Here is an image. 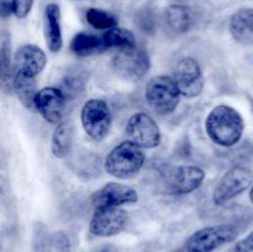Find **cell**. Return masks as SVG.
Listing matches in <instances>:
<instances>
[{
  "label": "cell",
  "mask_w": 253,
  "mask_h": 252,
  "mask_svg": "<svg viewBox=\"0 0 253 252\" xmlns=\"http://www.w3.org/2000/svg\"><path fill=\"white\" fill-rule=\"evenodd\" d=\"M165 20L167 26L175 34H185L193 27V15L188 6L180 4L170 5L166 9Z\"/></svg>",
  "instance_id": "obj_20"
},
{
  "label": "cell",
  "mask_w": 253,
  "mask_h": 252,
  "mask_svg": "<svg viewBox=\"0 0 253 252\" xmlns=\"http://www.w3.org/2000/svg\"><path fill=\"white\" fill-rule=\"evenodd\" d=\"M207 173L198 166H179L168 177V192L174 195L194 193L204 183Z\"/></svg>",
  "instance_id": "obj_13"
},
{
  "label": "cell",
  "mask_w": 253,
  "mask_h": 252,
  "mask_svg": "<svg viewBox=\"0 0 253 252\" xmlns=\"http://www.w3.org/2000/svg\"><path fill=\"white\" fill-rule=\"evenodd\" d=\"M145 162L146 155L143 148L131 140H125L106 155L104 168L111 177L128 179L142 169Z\"/></svg>",
  "instance_id": "obj_2"
},
{
  "label": "cell",
  "mask_w": 253,
  "mask_h": 252,
  "mask_svg": "<svg viewBox=\"0 0 253 252\" xmlns=\"http://www.w3.org/2000/svg\"><path fill=\"white\" fill-rule=\"evenodd\" d=\"M180 91L173 77L161 74L148 81L145 88V98L148 105L160 115H170L177 110L180 101Z\"/></svg>",
  "instance_id": "obj_3"
},
{
  "label": "cell",
  "mask_w": 253,
  "mask_h": 252,
  "mask_svg": "<svg viewBox=\"0 0 253 252\" xmlns=\"http://www.w3.org/2000/svg\"><path fill=\"white\" fill-rule=\"evenodd\" d=\"M85 19L91 27L96 30H110L118 26V19L115 15L105 10L90 7L86 10Z\"/></svg>",
  "instance_id": "obj_23"
},
{
  "label": "cell",
  "mask_w": 253,
  "mask_h": 252,
  "mask_svg": "<svg viewBox=\"0 0 253 252\" xmlns=\"http://www.w3.org/2000/svg\"><path fill=\"white\" fill-rule=\"evenodd\" d=\"M86 82H88V73L82 68L69 69L62 79V84L59 88L64 93L68 100L78 98L85 90Z\"/></svg>",
  "instance_id": "obj_21"
},
{
  "label": "cell",
  "mask_w": 253,
  "mask_h": 252,
  "mask_svg": "<svg viewBox=\"0 0 253 252\" xmlns=\"http://www.w3.org/2000/svg\"><path fill=\"white\" fill-rule=\"evenodd\" d=\"M36 86V77L27 76L24 73H14L11 83L12 90L16 94L20 103L31 111L36 110L35 109V98L39 93Z\"/></svg>",
  "instance_id": "obj_19"
},
{
  "label": "cell",
  "mask_w": 253,
  "mask_h": 252,
  "mask_svg": "<svg viewBox=\"0 0 253 252\" xmlns=\"http://www.w3.org/2000/svg\"><path fill=\"white\" fill-rule=\"evenodd\" d=\"M74 141V126L63 120L54 127L51 138V152L56 158H66L71 153Z\"/></svg>",
  "instance_id": "obj_18"
},
{
  "label": "cell",
  "mask_w": 253,
  "mask_h": 252,
  "mask_svg": "<svg viewBox=\"0 0 253 252\" xmlns=\"http://www.w3.org/2000/svg\"><path fill=\"white\" fill-rule=\"evenodd\" d=\"M240 234L235 224H217L205 226L193 232L184 244L185 252H214L235 241Z\"/></svg>",
  "instance_id": "obj_4"
},
{
  "label": "cell",
  "mask_w": 253,
  "mask_h": 252,
  "mask_svg": "<svg viewBox=\"0 0 253 252\" xmlns=\"http://www.w3.org/2000/svg\"><path fill=\"white\" fill-rule=\"evenodd\" d=\"M98 252H113V250H110L109 247H106V249L100 250V251H98Z\"/></svg>",
  "instance_id": "obj_30"
},
{
  "label": "cell",
  "mask_w": 253,
  "mask_h": 252,
  "mask_svg": "<svg viewBox=\"0 0 253 252\" xmlns=\"http://www.w3.org/2000/svg\"><path fill=\"white\" fill-rule=\"evenodd\" d=\"M127 221L128 214L123 208H99L89 222V232L96 237H113L124 231Z\"/></svg>",
  "instance_id": "obj_10"
},
{
  "label": "cell",
  "mask_w": 253,
  "mask_h": 252,
  "mask_svg": "<svg viewBox=\"0 0 253 252\" xmlns=\"http://www.w3.org/2000/svg\"><path fill=\"white\" fill-rule=\"evenodd\" d=\"M47 64V56L42 48L27 43L16 49L14 54V73L37 77Z\"/></svg>",
  "instance_id": "obj_14"
},
{
  "label": "cell",
  "mask_w": 253,
  "mask_h": 252,
  "mask_svg": "<svg viewBox=\"0 0 253 252\" xmlns=\"http://www.w3.org/2000/svg\"><path fill=\"white\" fill-rule=\"evenodd\" d=\"M250 200H251V203L253 204V184H252L251 189H250Z\"/></svg>",
  "instance_id": "obj_29"
},
{
  "label": "cell",
  "mask_w": 253,
  "mask_h": 252,
  "mask_svg": "<svg viewBox=\"0 0 253 252\" xmlns=\"http://www.w3.org/2000/svg\"><path fill=\"white\" fill-rule=\"evenodd\" d=\"M51 252H71V240L64 231L52 234Z\"/></svg>",
  "instance_id": "obj_26"
},
{
  "label": "cell",
  "mask_w": 253,
  "mask_h": 252,
  "mask_svg": "<svg viewBox=\"0 0 253 252\" xmlns=\"http://www.w3.org/2000/svg\"><path fill=\"white\" fill-rule=\"evenodd\" d=\"M173 79L180 91V95L194 99L202 95L204 90V74L199 62L194 57H182L173 69Z\"/></svg>",
  "instance_id": "obj_7"
},
{
  "label": "cell",
  "mask_w": 253,
  "mask_h": 252,
  "mask_svg": "<svg viewBox=\"0 0 253 252\" xmlns=\"http://www.w3.org/2000/svg\"><path fill=\"white\" fill-rule=\"evenodd\" d=\"M229 30L232 39L244 46H253V7H241L231 15Z\"/></svg>",
  "instance_id": "obj_16"
},
{
  "label": "cell",
  "mask_w": 253,
  "mask_h": 252,
  "mask_svg": "<svg viewBox=\"0 0 253 252\" xmlns=\"http://www.w3.org/2000/svg\"><path fill=\"white\" fill-rule=\"evenodd\" d=\"M253 173L249 167L236 165L224 173L212 190V203L221 207L252 187Z\"/></svg>",
  "instance_id": "obj_5"
},
{
  "label": "cell",
  "mask_w": 253,
  "mask_h": 252,
  "mask_svg": "<svg viewBox=\"0 0 253 252\" xmlns=\"http://www.w3.org/2000/svg\"><path fill=\"white\" fill-rule=\"evenodd\" d=\"M111 68L119 77L127 81H140L151 69V58L142 47L119 51L111 59Z\"/></svg>",
  "instance_id": "obj_8"
},
{
  "label": "cell",
  "mask_w": 253,
  "mask_h": 252,
  "mask_svg": "<svg viewBox=\"0 0 253 252\" xmlns=\"http://www.w3.org/2000/svg\"><path fill=\"white\" fill-rule=\"evenodd\" d=\"M234 252H253V231L237 241L234 247Z\"/></svg>",
  "instance_id": "obj_28"
},
{
  "label": "cell",
  "mask_w": 253,
  "mask_h": 252,
  "mask_svg": "<svg viewBox=\"0 0 253 252\" xmlns=\"http://www.w3.org/2000/svg\"><path fill=\"white\" fill-rule=\"evenodd\" d=\"M126 135L128 140L142 148H157L162 141V133L155 119L147 113L138 111L128 118L126 124Z\"/></svg>",
  "instance_id": "obj_9"
},
{
  "label": "cell",
  "mask_w": 253,
  "mask_h": 252,
  "mask_svg": "<svg viewBox=\"0 0 253 252\" xmlns=\"http://www.w3.org/2000/svg\"><path fill=\"white\" fill-rule=\"evenodd\" d=\"M43 34L47 48L57 53L63 47V34H62L61 10L54 2L47 5L43 11Z\"/></svg>",
  "instance_id": "obj_15"
},
{
  "label": "cell",
  "mask_w": 253,
  "mask_h": 252,
  "mask_svg": "<svg viewBox=\"0 0 253 252\" xmlns=\"http://www.w3.org/2000/svg\"><path fill=\"white\" fill-rule=\"evenodd\" d=\"M138 202V193L130 185L118 182L106 183L105 185L93 193L91 204L95 209L99 208H121L126 204Z\"/></svg>",
  "instance_id": "obj_12"
},
{
  "label": "cell",
  "mask_w": 253,
  "mask_h": 252,
  "mask_svg": "<svg viewBox=\"0 0 253 252\" xmlns=\"http://www.w3.org/2000/svg\"><path fill=\"white\" fill-rule=\"evenodd\" d=\"M52 234L43 222H36L32 231V252H51Z\"/></svg>",
  "instance_id": "obj_25"
},
{
  "label": "cell",
  "mask_w": 253,
  "mask_h": 252,
  "mask_svg": "<svg viewBox=\"0 0 253 252\" xmlns=\"http://www.w3.org/2000/svg\"><path fill=\"white\" fill-rule=\"evenodd\" d=\"M67 101L68 99L59 86H46L37 93L35 109L47 123L57 125L63 121Z\"/></svg>",
  "instance_id": "obj_11"
},
{
  "label": "cell",
  "mask_w": 253,
  "mask_h": 252,
  "mask_svg": "<svg viewBox=\"0 0 253 252\" xmlns=\"http://www.w3.org/2000/svg\"><path fill=\"white\" fill-rule=\"evenodd\" d=\"M12 14L19 19H25L31 12L34 0H11Z\"/></svg>",
  "instance_id": "obj_27"
},
{
  "label": "cell",
  "mask_w": 253,
  "mask_h": 252,
  "mask_svg": "<svg viewBox=\"0 0 253 252\" xmlns=\"http://www.w3.org/2000/svg\"><path fill=\"white\" fill-rule=\"evenodd\" d=\"M208 137L224 148L236 146L245 133V120L237 109L229 104H217L208 113L204 121Z\"/></svg>",
  "instance_id": "obj_1"
},
{
  "label": "cell",
  "mask_w": 253,
  "mask_h": 252,
  "mask_svg": "<svg viewBox=\"0 0 253 252\" xmlns=\"http://www.w3.org/2000/svg\"><path fill=\"white\" fill-rule=\"evenodd\" d=\"M111 110L108 103L101 99H89L81 110L83 130L91 140L100 142L109 135L111 128Z\"/></svg>",
  "instance_id": "obj_6"
},
{
  "label": "cell",
  "mask_w": 253,
  "mask_h": 252,
  "mask_svg": "<svg viewBox=\"0 0 253 252\" xmlns=\"http://www.w3.org/2000/svg\"><path fill=\"white\" fill-rule=\"evenodd\" d=\"M0 74H1V83H12V64L11 62V42L7 37H2L0 43Z\"/></svg>",
  "instance_id": "obj_24"
},
{
  "label": "cell",
  "mask_w": 253,
  "mask_h": 252,
  "mask_svg": "<svg viewBox=\"0 0 253 252\" xmlns=\"http://www.w3.org/2000/svg\"><path fill=\"white\" fill-rule=\"evenodd\" d=\"M69 48H71L72 53L78 57H89L108 51L103 36H98V35L90 34V32L77 34L72 39Z\"/></svg>",
  "instance_id": "obj_17"
},
{
  "label": "cell",
  "mask_w": 253,
  "mask_h": 252,
  "mask_svg": "<svg viewBox=\"0 0 253 252\" xmlns=\"http://www.w3.org/2000/svg\"><path fill=\"white\" fill-rule=\"evenodd\" d=\"M103 39L108 49L116 48L119 51H123V49L133 48L137 46L133 32L127 29H123V27L116 26L114 29L108 30L103 35Z\"/></svg>",
  "instance_id": "obj_22"
}]
</instances>
